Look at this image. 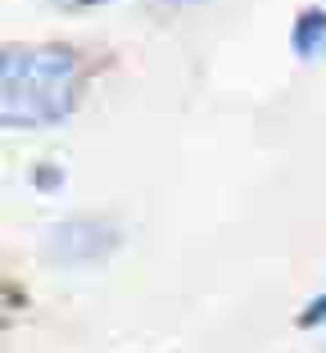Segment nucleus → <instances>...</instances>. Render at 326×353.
Instances as JSON below:
<instances>
[{
  "label": "nucleus",
  "instance_id": "1",
  "mask_svg": "<svg viewBox=\"0 0 326 353\" xmlns=\"http://www.w3.org/2000/svg\"><path fill=\"white\" fill-rule=\"evenodd\" d=\"M82 95L73 46H10L0 54V123L10 132L59 127Z\"/></svg>",
  "mask_w": 326,
  "mask_h": 353
},
{
  "label": "nucleus",
  "instance_id": "2",
  "mask_svg": "<svg viewBox=\"0 0 326 353\" xmlns=\"http://www.w3.org/2000/svg\"><path fill=\"white\" fill-rule=\"evenodd\" d=\"M123 245V231L114 218H100V213H73V218H59L45 227L41 236V259L50 268H100L109 263Z\"/></svg>",
  "mask_w": 326,
  "mask_h": 353
},
{
  "label": "nucleus",
  "instance_id": "3",
  "mask_svg": "<svg viewBox=\"0 0 326 353\" xmlns=\"http://www.w3.org/2000/svg\"><path fill=\"white\" fill-rule=\"evenodd\" d=\"M290 50L304 63L317 59V54H326V10L322 5H304V10L295 14V23H290Z\"/></svg>",
  "mask_w": 326,
  "mask_h": 353
},
{
  "label": "nucleus",
  "instance_id": "4",
  "mask_svg": "<svg viewBox=\"0 0 326 353\" xmlns=\"http://www.w3.org/2000/svg\"><path fill=\"white\" fill-rule=\"evenodd\" d=\"M322 322H326V290H317L313 299L304 303V312H299V326L313 331V326H322Z\"/></svg>",
  "mask_w": 326,
  "mask_h": 353
},
{
  "label": "nucleus",
  "instance_id": "5",
  "mask_svg": "<svg viewBox=\"0 0 326 353\" xmlns=\"http://www.w3.org/2000/svg\"><path fill=\"white\" fill-rule=\"evenodd\" d=\"M59 181H63V168H59V163L32 168V186H37V190H59Z\"/></svg>",
  "mask_w": 326,
  "mask_h": 353
},
{
  "label": "nucleus",
  "instance_id": "6",
  "mask_svg": "<svg viewBox=\"0 0 326 353\" xmlns=\"http://www.w3.org/2000/svg\"><path fill=\"white\" fill-rule=\"evenodd\" d=\"M54 10H68V14H86V10H105L114 0H50Z\"/></svg>",
  "mask_w": 326,
  "mask_h": 353
},
{
  "label": "nucleus",
  "instance_id": "7",
  "mask_svg": "<svg viewBox=\"0 0 326 353\" xmlns=\"http://www.w3.org/2000/svg\"><path fill=\"white\" fill-rule=\"evenodd\" d=\"M186 5H200V0H154V10H186Z\"/></svg>",
  "mask_w": 326,
  "mask_h": 353
}]
</instances>
